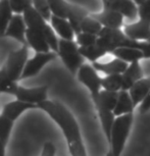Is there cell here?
Here are the masks:
<instances>
[{"label": "cell", "mask_w": 150, "mask_h": 156, "mask_svg": "<svg viewBox=\"0 0 150 156\" xmlns=\"http://www.w3.org/2000/svg\"><path fill=\"white\" fill-rule=\"evenodd\" d=\"M77 78L89 90L91 98L93 99L99 95L102 90V78L98 75V70H96L93 64L84 63L78 70Z\"/></svg>", "instance_id": "obj_6"}, {"label": "cell", "mask_w": 150, "mask_h": 156, "mask_svg": "<svg viewBox=\"0 0 150 156\" xmlns=\"http://www.w3.org/2000/svg\"><path fill=\"white\" fill-rule=\"evenodd\" d=\"M117 99H119V92H111V91L102 89L100 91L99 95L93 98L92 101L95 107H104L106 109L113 111L116 106Z\"/></svg>", "instance_id": "obj_22"}, {"label": "cell", "mask_w": 150, "mask_h": 156, "mask_svg": "<svg viewBox=\"0 0 150 156\" xmlns=\"http://www.w3.org/2000/svg\"><path fill=\"white\" fill-rule=\"evenodd\" d=\"M148 41H150V39H149V40H148Z\"/></svg>", "instance_id": "obj_44"}, {"label": "cell", "mask_w": 150, "mask_h": 156, "mask_svg": "<svg viewBox=\"0 0 150 156\" xmlns=\"http://www.w3.org/2000/svg\"><path fill=\"white\" fill-rule=\"evenodd\" d=\"M150 92V76L148 78H143L140 81H138L133 87L129 90L130 96L133 100L134 106L136 108L138 105H140L146 97L148 96Z\"/></svg>", "instance_id": "obj_19"}, {"label": "cell", "mask_w": 150, "mask_h": 156, "mask_svg": "<svg viewBox=\"0 0 150 156\" xmlns=\"http://www.w3.org/2000/svg\"><path fill=\"white\" fill-rule=\"evenodd\" d=\"M135 109L133 100H132L129 91H120L119 92V99H117L116 106L113 109L114 115L120 116L123 114L133 113Z\"/></svg>", "instance_id": "obj_23"}, {"label": "cell", "mask_w": 150, "mask_h": 156, "mask_svg": "<svg viewBox=\"0 0 150 156\" xmlns=\"http://www.w3.org/2000/svg\"><path fill=\"white\" fill-rule=\"evenodd\" d=\"M91 16L98 20L103 28L122 29L125 25L123 23L125 17L123 14H120L119 11L111 9V8L103 7L101 12L91 13Z\"/></svg>", "instance_id": "obj_9"}, {"label": "cell", "mask_w": 150, "mask_h": 156, "mask_svg": "<svg viewBox=\"0 0 150 156\" xmlns=\"http://www.w3.org/2000/svg\"><path fill=\"white\" fill-rule=\"evenodd\" d=\"M92 64L96 69V70L103 73L106 76L123 75L129 66V63L119 59V58H114V59L110 60V61H106V62H100V61H97V62H94Z\"/></svg>", "instance_id": "obj_18"}, {"label": "cell", "mask_w": 150, "mask_h": 156, "mask_svg": "<svg viewBox=\"0 0 150 156\" xmlns=\"http://www.w3.org/2000/svg\"><path fill=\"white\" fill-rule=\"evenodd\" d=\"M14 16L9 0H0V38L5 36L8 25Z\"/></svg>", "instance_id": "obj_25"}, {"label": "cell", "mask_w": 150, "mask_h": 156, "mask_svg": "<svg viewBox=\"0 0 150 156\" xmlns=\"http://www.w3.org/2000/svg\"><path fill=\"white\" fill-rule=\"evenodd\" d=\"M23 20L26 22L28 29H32V30H39L43 31L44 28L47 26V20L35 9L33 6L29 7L26 9L23 13Z\"/></svg>", "instance_id": "obj_21"}, {"label": "cell", "mask_w": 150, "mask_h": 156, "mask_svg": "<svg viewBox=\"0 0 150 156\" xmlns=\"http://www.w3.org/2000/svg\"><path fill=\"white\" fill-rule=\"evenodd\" d=\"M103 29L102 25L100 23L98 20L91 16V13L87 17H85L81 25V32H85V33H89L98 36L100 32Z\"/></svg>", "instance_id": "obj_29"}, {"label": "cell", "mask_w": 150, "mask_h": 156, "mask_svg": "<svg viewBox=\"0 0 150 156\" xmlns=\"http://www.w3.org/2000/svg\"><path fill=\"white\" fill-rule=\"evenodd\" d=\"M139 110L141 113H146L150 110V92L148 94V96L146 97V99L141 103L139 106Z\"/></svg>", "instance_id": "obj_39"}, {"label": "cell", "mask_w": 150, "mask_h": 156, "mask_svg": "<svg viewBox=\"0 0 150 156\" xmlns=\"http://www.w3.org/2000/svg\"><path fill=\"white\" fill-rule=\"evenodd\" d=\"M50 25L53 28L55 33L57 34V36L59 37V39L75 40V31H73L72 25L70 23L69 20L66 17L52 16L50 19Z\"/></svg>", "instance_id": "obj_14"}, {"label": "cell", "mask_w": 150, "mask_h": 156, "mask_svg": "<svg viewBox=\"0 0 150 156\" xmlns=\"http://www.w3.org/2000/svg\"><path fill=\"white\" fill-rule=\"evenodd\" d=\"M34 108H37V105L16 99L13 100V101H10L9 103H6L3 106L1 113L8 117V119H10L11 120L16 122L23 112H26L29 109H34Z\"/></svg>", "instance_id": "obj_15"}, {"label": "cell", "mask_w": 150, "mask_h": 156, "mask_svg": "<svg viewBox=\"0 0 150 156\" xmlns=\"http://www.w3.org/2000/svg\"><path fill=\"white\" fill-rule=\"evenodd\" d=\"M136 48L140 49L143 53L144 59L150 58V41H137Z\"/></svg>", "instance_id": "obj_37"}, {"label": "cell", "mask_w": 150, "mask_h": 156, "mask_svg": "<svg viewBox=\"0 0 150 156\" xmlns=\"http://www.w3.org/2000/svg\"><path fill=\"white\" fill-rule=\"evenodd\" d=\"M111 54L116 58H119V59L125 61L127 63H132L135 62V61H140L141 59H144L142 51L136 48V47H119Z\"/></svg>", "instance_id": "obj_20"}, {"label": "cell", "mask_w": 150, "mask_h": 156, "mask_svg": "<svg viewBox=\"0 0 150 156\" xmlns=\"http://www.w3.org/2000/svg\"><path fill=\"white\" fill-rule=\"evenodd\" d=\"M67 3L66 0H48L52 16L66 17L67 16Z\"/></svg>", "instance_id": "obj_32"}, {"label": "cell", "mask_w": 150, "mask_h": 156, "mask_svg": "<svg viewBox=\"0 0 150 156\" xmlns=\"http://www.w3.org/2000/svg\"><path fill=\"white\" fill-rule=\"evenodd\" d=\"M5 149H6V144L0 140V156H6Z\"/></svg>", "instance_id": "obj_40"}, {"label": "cell", "mask_w": 150, "mask_h": 156, "mask_svg": "<svg viewBox=\"0 0 150 156\" xmlns=\"http://www.w3.org/2000/svg\"><path fill=\"white\" fill-rule=\"evenodd\" d=\"M143 69L140 64V61L129 63L127 69L123 73V91H129L138 81L144 78Z\"/></svg>", "instance_id": "obj_13"}, {"label": "cell", "mask_w": 150, "mask_h": 156, "mask_svg": "<svg viewBox=\"0 0 150 156\" xmlns=\"http://www.w3.org/2000/svg\"><path fill=\"white\" fill-rule=\"evenodd\" d=\"M97 39L98 36L89 33H85V32H81L76 35V42L80 47H87L94 45L97 43Z\"/></svg>", "instance_id": "obj_34"}, {"label": "cell", "mask_w": 150, "mask_h": 156, "mask_svg": "<svg viewBox=\"0 0 150 156\" xmlns=\"http://www.w3.org/2000/svg\"><path fill=\"white\" fill-rule=\"evenodd\" d=\"M9 3L14 13L23 14V11L32 6V0H9Z\"/></svg>", "instance_id": "obj_35"}, {"label": "cell", "mask_w": 150, "mask_h": 156, "mask_svg": "<svg viewBox=\"0 0 150 156\" xmlns=\"http://www.w3.org/2000/svg\"><path fill=\"white\" fill-rule=\"evenodd\" d=\"M55 154H56V148L54 144L51 142L44 143L41 156H55Z\"/></svg>", "instance_id": "obj_38"}, {"label": "cell", "mask_w": 150, "mask_h": 156, "mask_svg": "<svg viewBox=\"0 0 150 156\" xmlns=\"http://www.w3.org/2000/svg\"><path fill=\"white\" fill-rule=\"evenodd\" d=\"M102 3L103 7L119 11L120 14H123V17L128 20H134L138 16V5L133 0H109V1H102Z\"/></svg>", "instance_id": "obj_10"}, {"label": "cell", "mask_w": 150, "mask_h": 156, "mask_svg": "<svg viewBox=\"0 0 150 156\" xmlns=\"http://www.w3.org/2000/svg\"><path fill=\"white\" fill-rule=\"evenodd\" d=\"M89 12L84 7L77 4L67 3V16L66 19L69 20L70 23L75 31V34L77 35L81 33V25L85 20V17L89 16Z\"/></svg>", "instance_id": "obj_17"}, {"label": "cell", "mask_w": 150, "mask_h": 156, "mask_svg": "<svg viewBox=\"0 0 150 156\" xmlns=\"http://www.w3.org/2000/svg\"><path fill=\"white\" fill-rule=\"evenodd\" d=\"M133 1H134L137 5H140L143 1H145V0H133Z\"/></svg>", "instance_id": "obj_41"}, {"label": "cell", "mask_w": 150, "mask_h": 156, "mask_svg": "<svg viewBox=\"0 0 150 156\" xmlns=\"http://www.w3.org/2000/svg\"><path fill=\"white\" fill-rule=\"evenodd\" d=\"M134 122V114L128 113L116 116L110 133V150L113 156H122L126 143L130 136Z\"/></svg>", "instance_id": "obj_2"}, {"label": "cell", "mask_w": 150, "mask_h": 156, "mask_svg": "<svg viewBox=\"0 0 150 156\" xmlns=\"http://www.w3.org/2000/svg\"><path fill=\"white\" fill-rule=\"evenodd\" d=\"M43 35H44L45 40L47 41V43H48L51 51L57 53L58 45H59V38H58L57 34L55 33L53 28L51 27V25L47 23V26L44 28V30H43Z\"/></svg>", "instance_id": "obj_31"}, {"label": "cell", "mask_w": 150, "mask_h": 156, "mask_svg": "<svg viewBox=\"0 0 150 156\" xmlns=\"http://www.w3.org/2000/svg\"><path fill=\"white\" fill-rule=\"evenodd\" d=\"M102 89L120 92L123 88V75H109L102 78Z\"/></svg>", "instance_id": "obj_28"}, {"label": "cell", "mask_w": 150, "mask_h": 156, "mask_svg": "<svg viewBox=\"0 0 150 156\" xmlns=\"http://www.w3.org/2000/svg\"><path fill=\"white\" fill-rule=\"evenodd\" d=\"M26 41L27 45L34 50L35 52H49L51 51L47 41L44 38L43 31L32 30L27 28L26 34Z\"/></svg>", "instance_id": "obj_16"}, {"label": "cell", "mask_w": 150, "mask_h": 156, "mask_svg": "<svg viewBox=\"0 0 150 156\" xmlns=\"http://www.w3.org/2000/svg\"><path fill=\"white\" fill-rule=\"evenodd\" d=\"M123 31L134 41H148L150 39V23L139 20L138 22L125 23Z\"/></svg>", "instance_id": "obj_12"}, {"label": "cell", "mask_w": 150, "mask_h": 156, "mask_svg": "<svg viewBox=\"0 0 150 156\" xmlns=\"http://www.w3.org/2000/svg\"><path fill=\"white\" fill-rule=\"evenodd\" d=\"M105 156H113L112 152H111V150H109V151L106 153V155H105Z\"/></svg>", "instance_id": "obj_42"}, {"label": "cell", "mask_w": 150, "mask_h": 156, "mask_svg": "<svg viewBox=\"0 0 150 156\" xmlns=\"http://www.w3.org/2000/svg\"><path fill=\"white\" fill-rule=\"evenodd\" d=\"M102 1H109V0H102Z\"/></svg>", "instance_id": "obj_43"}, {"label": "cell", "mask_w": 150, "mask_h": 156, "mask_svg": "<svg viewBox=\"0 0 150 156\" xmlns=\"http://www.w3.org/2000/svg\"><path fill=\"white\" fill-rule=\"evenodd\" d=\"M48 85H44L41 87L35 88H27L19 86V89L16 91V98L20 101L32 103V104L38 105L39 103L47 100V95H48Z\"/></svg>", "instance_id": "obj_8"}, {"label": "cell", "mask_w": 150, "mask_h": 156, "mask_svg": "<svg viewBox=\"0 0 150 156\" xmlns=\"http://www.w3.org/2000/svg\"><path fill=\"white\" fill-rule=\"evenodd\" d=\"M95 109L98 114L100 123H101L102 129H103V133L105 135L107 142L109 143L110 141V133H111V129H112L114 119H116V115H114L113 111L106 109L104 107H100L97 106L95 107Z\"/></svg>", "instance_id": "obj_24"}, {"label": "cell", "mask_w": 150, "mask_h": 156, "mask_svg": "<svg viewBox=\"0 0 150 156\" xmlns=\"http://www.w3.org/2000/svg\"><path fill=\"white\" fill-rule=\"evenodd\" d=\"M37 108L45 111L58 125L66 138L70 156H88L77 119L63 104L47 99L39 103Z\"/></svg>", "instance_id": "obj_1"}, {"label": "cell", "mask_w": 150, "mask_h": 156, "mask_svg": "<svg viewBox=\"0 0 150 156\" xmlns=\"http://www.w3.org/2000/svg\"><path fill=\"white\" fill-rule=\"evenodd\" d=\"M137 41L127 37L123 29L103 28L98 35L97 45L101 47L107 54H111L119 47H136Z\"/></svg>", "instance_id": "obj_3"}, {"label": "cell", "mask_w": 150, "mask_h": 156, "mask_svg": "<svg viewBox=\"0 0 150 156\" xmlns=\"http://www.w3.org/2000/svg\"><path fill=\"white\" fill-rule=\"evenodd\" d=\"M32 6L45 19L47 22H50L52 16L51 10H50L48 0H32Z\"/></svg>", "instance_id": "obj_33"}, {"label": "cell", "mask_w": 150, "mask_h": 156, "mask_svg": "<svg viewBox=\"0 0 150 156\" xmlns=\"http://www.w3.org/2000/svg\"><path fill=\"white\" fill-rule=\"evenodd\" d=\"M80 52L85 59H87L90 62H97L100 58H102L105 54H107L100 46L94 44V45L87 46V47H80Z\"/></svg>", "instance_id": "obj_27"}, {"label": "cell", "mask_w": 150, "mask_h": 156, "mask_svg": "<svg viewBox=\"0 0 150 156\" xmlns=\"http://www.w3.org/2000/svg\"><path fill=\"white\" fill-rule=\"evenodd\" d=\"M26 34H27V25H26L23 14L14 13L9 25H8L6 32H5L4 37L12 38L23 45V44H27Z\"/></svg>", "instance_id": "obj_11"}, {"label": "cell", "mask_w": 150, "mask_h": 156, "mask_svg": "<svg viewBox=\"0 0 150 156\" xmlns=\"http://www.w3.org/2000/svg\"><path fill=\"white\" fill-rule=\"evenodd\" d=\"M19 89L17 82L13 81L9 76L7 75L3 67L0 69V94H9V95H16V91Z\"/></svg>", "instance_id": "obj_26"}, {"label": "cell", "mask_w": 150, "mask_h": 156, "mask_svg": "<svg viewBox=\"0 0 150 156\" xmlns=\"http://www.w3.org/2000/svg\"><path fill=\"white\" fill-rule=\"evenodd\" d=\"M57 55L72 75H77L79 69L85 63L80 52V46L75 40L59 39Z\"/></svg>", "instance_id": "obj_4"}, {"label": "cell", "mask_w": 150, "mask_h": 156, "mask_svg": "<svg viewBox=\"0 0 150 156\" xmlns=\"http://www.w3.org/2000/svg\"><path fill=\"white\" fill-rule=\"evenodd\" d=\"M138 16L141 20L150 23V0H145L138 5Z\"/></svg>", "instance_id": "obj_36"}, {"label": "cell", "mask_w": 150, "mask_h": 156, "mask_svg": "<svg viewBox=\"0 0 150 156\" xmlns=\"http://www.w3.org/2000/svg\"><path fill=\"white\" fill-rule=\"evenodd\" d=\"M14 122L8 119L3 114H0V140L7 145L11 131H12Z\"/></svg>", "instance_id": "obj_30"}, {"label": "cell", "mask_w": 150, "mask_h": 156, "mask_svg": "<svg viewBox=\"0 0 150 156\" xmlns=\"http://www.w3.org/2000/svg\"><path fill=\"white\" fill-rule=\"evenodd\" d=\"M29 47L23 44L16 50H12L7 55V58L3 64V69L13 81L19 82L22 79V75L29 60Z\"/></svg>", "instance_id": "obj_5"}, {"label": "cell", "mask_w": 150, "mask_h": 156, "mask_svg": "<svg viewBox=\"0 0 150 156\" xmlns=\"http://www.w3.org/2000/svg\"><path fill=\"white\" fill-rule=\"evenodd\" d=\"M57 56V53H55L53 51L35 52L34 56L29 58V60L27 61V64H26L20 80H26V79L33 78V76H37L44 69V66H47L49 62H51L52 60H54Z\"/></svg>", "instance_id": "obj_7"}]
</instances>
